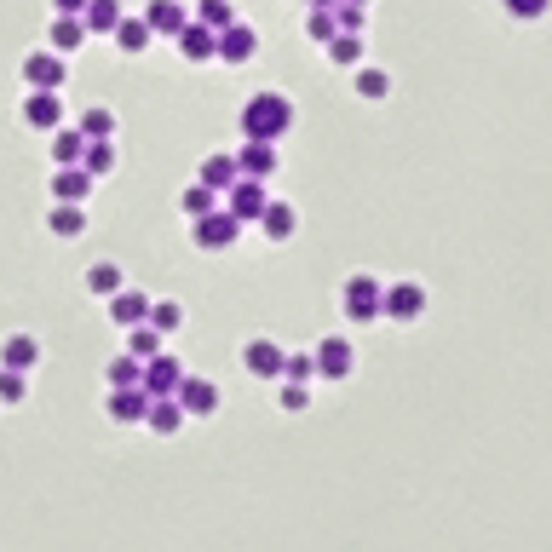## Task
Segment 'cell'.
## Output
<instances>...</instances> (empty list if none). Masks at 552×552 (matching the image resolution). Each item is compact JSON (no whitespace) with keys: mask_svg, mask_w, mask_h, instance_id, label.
Here are the masks:
<instances>
[{"mask_svg":"<svg viewBox=\"0 0 552 552\" xmlns=\"http://www.w3.org/2000/svg\"><path fill=\"white\" fill-rule=\"evenodd\" d=\"M81 150H87V138L75 133V127H58V133H52V161H58V167H75Z\"/></svg>","mask_w":552,"mask_h":552,"instance_id":"cell-33","label":"cell"},{"mask_svg":"<svg viewBox=\"0 0 552 552\" xmlns=\"http://www.w3.org/2000/svg\"><path fill=\"white\" fill-rule=\"evenodd\" d=\"M144 328H156V334H173V328H184V305H179V299H156Z\"/></svg>","mask_w":552,"mask_h":552,"instance_id":"cell-34","label":"cell"},{"mask_svg":"<svg viewBox=\"0 0 552 552\" xmlns=\"http://www.w3.org/2000/svg\"><path fill=\"white\" fill-rule=\"evenodd\" d=\"M173 403H179L184 414H213L219 409V386H213L207 374H184V386L173 391Z\"/></svg>","mask_w":552,"mask_h":552,"instance_id":"cell-14","label":"cell"},{"mask_svg":"<svg viewBox=\"0 0 552 552\" xmlns=\"http://www.w3.org/2000/svg\"><path fill=\"white\" fill-rule=\"evenodd\" d=\"M87 294H98V299H115L121 288H127V276H121V265L115 259H98V265H87Z\"/></svg>","mask_w":552,"mask_h":552,"instance_id":"cell-21","label":"cell"},{"mask_svg":"<svg viewBox=\"0 0 552 552\" xmlns=\"http://www.w3.org/2000/svg\"><path fill=\"white\" fill-rule=\"evenodd\" d=\"M35 363H41V340H35V334H6V340H0V368L29 374Z\"/></svg>","mask_w":552,"mask_h":552,"instance_id":"cell-17","label":"cell"},{"mask_svg":"<svg viewBox=\"0 0 552 552\" xmlns=\"http://www.w3.org/2000/svg\"><path fill=\"white\" fill-rule=\"evenodd\" d=\"M190 23H202L207 35H225L230 23H242V12H236L230 0H202V6H196V18H190Z\"/></svg>","mask_w":552,"mask_h":552,"instance_id":"cell-24","label":"cell"},{"mask_svg":"<svg viewBox=\"0 0 552 552\" xmlns=\"http://www.w3.org/2000/svg\"><path fill=\"white\" fill-rule=\"evenodd\" d=\"M420 311H426V288H420L414 276H397V282H386L380 317H391V322H414Z\"/></svg>","mask_w":552,"mask_h":552,"instance_id":"cell-6","label":"cell"},{"mask_svg":"<svg viewBox=\"0 0 552 552\" xmlns=\"http://www.w3.org/2000/svg\"><path fill=\"white\" fill-rule=\"evenodd\" d=\"M179 52L190 64H213V35H207L202 23H184L179 29Z\"/></svg>","mask_w":552,"mask_h":552,"instance_id":"cell-26","label":"cell"},{"mask_svg":"<svg viewBox=\"0 0 552 552\" xmlns=\"http://www.w3.org/2000/svg\"><path fill=\"white\" fill-rule=\"evenodd\" d=\"M282 380H294V386H311V380H317V368H311V351H288V363H282Z\"/></svg>","mask_w":552,"mask_h":552,"instance_id":"cell-39","label":"cell"},{"mask_svg":"<svg viewBox=\"0 0 552 552\" xmlns=\"http://www.w3.org/2000/svg\"><path fill=\"white\" fill-rule=\"evenodd\" d=\"M23 81H29V92H58L64 87V58L46 52V46H35V52L23 58Z\"/></svg>","mask_w":552,"mask_h":552,"instance_id":"cell-10","label":"cell"},{"mask_svg":"<svg viewBox=\"0 0 552 552\" xmlns=\"http://www.w3.org/2000/svg\"><path fill=\"white\" fill-rule=\"evenodd\" d=\"M184 374H190V368H184L173 351H161V357H150V363H144V374H138V391H144L150 403H156V397H173V391L184 386Z\"/></svg>","mask_w":552,"mask_h":552,"instance_id":"cell-5","label":"cell"},{"mask_svg":"<svg viewBox=\"0 0 552 552\" xmlns=\"http://www.w3.org/2000/svg\"><path fill=\"white\" fill-rule=\"evenodd\" d=\"M213 207H219V196H213V190H202V184H184V190H179V213L190 219V225H196V219H207Z\"/></svg>","mask_w":552,"mask_h":552,"instance_id":"cell-29","label":"cell"},{"mask_svg":"<svg viewBox=\"0 0 552 552\" xmlns=\"http://www.w3.org/2000/svg\"><path fill=\"white\" fill-rule=\"evenodd\" d=\"M121 12H127V6H115V0H87V6H81V29H87V35H115Z\"/></svg>","mask_w":552,"mask_h":552,"instance_id":"cell-22","label":"cell"},{"mask_svg":"<svg viewBox=\"0 0 552 552\" xmlns=\"http://www.w3.org/2000/svg\"><path fill=\"white\" fill-rule=\"evenodd\" d=\"M115 46H121V52H144V46H150V23L133 18V12H121V23H115Z\"/></svg>","mask_w":552,"mask_h":552,"instance_id":"cell-28","label":"cell"},{"mask_svg":"<svg viewBox=\"0 0 552 552\" xmlns=\"http://www.w3.org/2000/svg\"><path fill=\"white\" fill-rule=\"evenodd\" d=\"M265 202H271V184H253V179H236L225 190V213L230 219H236V225H253V219H259V213H265Z\"/></svg>","mask_w":552,"mask_h":552,"instance_id":"cell-7","label":"cell"},{"mask_svg":"<svg viewBox=\"0 0 552 552\" xmlns=\"http://www.w3.org/2000/svg\"><path fill=\"white\" fill-rule=\"evenodd\" d=\"M92 179L81 167H52V207H87Z\"/></svg>","mask_w":552,"mask_h":552,"instance_id":"cell-13","label":"cell"},{"mask_svg":"<svg viewBox=\"0 0 552 552\" xmlns=\"http://www.w3.org/2000/svg\"><path fill=\"white\" fill-rule=\"evenodd\" d=\"M311 368H317V380H345L357 368V345L345 334H322L317 351H311Z\"/></svg>","mask_w":552,"mask_h":552,"instance_id":"cell-3","label":"cell"},{"mask_svg":"<svg viewBox=\"0 0 552 552\" xmlns=\"http://www.w3.org/2000/svg\"><path fill=\"white\" fill-rule=\"evenodd\" d=\"M294 98L282 87H259V92H248V104H242V138H253V144H276V138L294 127Z\"/></svg>","mask_w":552,"mask_h":552,"instance_id":"cell-1","label":"cell"},{"mask_svg":"<svg viewBox=\"0 0 552 552\" xmlns=\"http://www.w3.org/2000/svg\"><path fill=\"white\" fill-rule=\"evenodd\" d=\"M236 179H242V173H236V156H230V150H213V156H202V173H196V184H202V190L225 196Z\"/></svg>","mask_w":552,"mask_h":552,"instance_id":"cell-16","label":"cell"},{"mask_svg":"<svg viewBox=\"0 0 552 552\" xmlns=\"http://www.w3.org/2000/svg\"><path fill=\"white\" fill-rule=\"evenodd\" d=\"M104 409H110V420H121V426H133V420H144V414H150V397H144V391H110V403H104Z\"/></svg>","mask_w":552,"mask_h":552,"instance_id":"cell-23","label":"cell"},{"mask_svg":"<svg viewBox=\"0 0 552 552\" xmlns=\"http://www.w3.org/2000/svg\"><path fill=\"white\" fill-rule=\"evenodd\" d=\"M138 374H144V363H133V357L121 351V357L110 363V391H133V386H138Z\"/></svg>","mask_w":552,"mask_h":552,"instance_id":"cell-38","label":"cell"},{"mask_svg":"<svg viewBox=\"0 0 552 552\" xmlns=\"http://www.w3.org/2000/svg\"><path fill=\"white\" fill-rule=\"evenodd\" d=\"M144 426H150L156 437H173L184 426V409L173 403V397H156V403H150V414H144Z\"/></svg>","mask_w":552,"mask_h":552,"instance_id":"cell-25","label":"cell"},{"mask_svg":"<svg viewBox=\"0 0 552 552\" xmlns=\"http://www.w3.org/2000/svg\"><path fill=\"white\" fill-rule=\"evenodd\" d=\"M236 236H242V225H236V219H230L225 207H213V213H207V219H196V225H190V242H196V248H202V253L236 248Z\"/></svg>","mask_w":552,"mask_h":552,"instance_id":"cell-8","label":"cell"},{"mask_svg":"<svg viewBox=\"0 0 552 552\" xmlns=\"http://www.w3.org/2000/svg\"><path fill=\"white\" fill-rule=\"evenodd\" d=\"M276 403H282V409H305V403H311V386H294V380H276Z\"/></svg>","mask_w":552,"mask_h":552,"instance_id":"cell-42","label":"cell"},{"mask_svg":"<svg viewBox=\"0 0 552 552\" xmlns=\"http://www.w3.org/2000/svg\"><path fill=\"white\" fill-rule=\"evenodd\" d=\"M81 41H87L81 18H52V46H46V52H58V58H64V52H75Z\"/></svg>","mask_w":552,"mask_h":552,"instance_id":"cell-31","label":"cell"},{"mask_svg":"<svg viewBox=\"0 0 552 552\" xmlns=\"http://www.w3.org/2000/svg\"><path fill=\"white\" fill-rule=\"evenodd\" d=\"M75 133L87 138H115V110H104V104H87V115H81V127H75Z\"/></svg>","mask_w":552,"mask_h":552,"instance_id":"cell-32","label":"cell"},{"mask_svg":"<svg viewBox=\"0 0 552 552\" xmlns=\"http://www.w3.org/2000/svg\"><path fill=\"white\" fill-rule=\"evenodd\" d=\"M23 121L35 127V133H58L64 127V98L58 92H23Z\"/></svg>","mask_w":552,"mask_h":552,"instance_id":"cell-11","label":"cell"},{"mask_svg":"<svg viewBox=\"0 0 552 552\" xmlns=\"http://www.w3.org/2000/svg\"><path fill=\"white\" fill-rule=\"evenodd\" d=\"M357 92L374 104V98H386V92H391V75L380 64H363V69H357Z\"/></svg>","mask_w":552,"mask_h":552,"instance_id":"cell-36","label":"cell"},{"mask_svg":"<svg viewBox=\"0 0 552 552\" xmlns=\"http://www.w3.org/2000/svg\"><path fill=\"white\" fill-rule=\"evenodd\" d=\"M282 363H288V351H282L271 334H259V340L242 345V368H248L253 380H282Z\"/></svg>","mask_w":552,"mask_h":552,"instance_id":"cell-9","label":"cell"},{"mask_svg":"<svg viewBox=\"0 0 552 552\" xmlns=\"http://www.w3.org/2000/svg\"><path fill=\"white\" fill-rule=\"evenodd\" d=\"M328 58H334L340 69H363V64H368L363 35H334V41H328Z\"/></svg>","mask_w":552,"mask_h":552,"instance_id":"cell-27","label":"cell"},{"mask_svg":"<svg viewBox=\"0 0 552 552\" xmlns=\"http://www.w3.org/2000/svg\"><path fill=\"white\" fill-rule=\"evenodd\" d=\"M380 299H386V282H380V276H368V271L345 276V288H340L345 322H374V317H380Z\"/></svg>","mask_w":552,"mask_h":552,"instance_id":"cell-2","label":"cell"},{"mask_svg":"<svg viewBox=\"0 0 552 552\" xmlns=\"http://www.w3.org/2000/svg\"><path fill=\"white\" fill-rule=\"evenodd\" d=\"M230 156H236V173L253 179V184H271L276 173H282V150H276V144H253V138H242Z\"/></svg>","mask_w":552,"mask_h":552,"instance_id":"cell-4","label":"cell"},{"mask_svg":"<svg viewBox=\"0 0 552 552\" xmlns=\"http://www.w3.org/2000/svg\"><path fill=\"white\" fill-rule=\"evenodd\" d=\"M363 23H368V6H334V29L340 35H363Z\"/></svg>","mask_w":552,"mask_h":552,"instance_id":"cell-40","label":"cell"},{"mask_svg":"<svg viewBox=\"0 0 552 552\" xmlns=\"http://www.w3.org/2000/svg\"><path fill=\"white\" fill-rule=\"evenodd\" d=\"M46 230H52V236H81V230H87V207H52V213H46Z\"/></svg>","mask_w":552,"mask_h":552,"instance_id":"cell-30","label":"cell"},{"mask_svg":"<svg viewBox=\"0 0 552 552\" xmlns=\"http://www.w3.org/2000/svg\"><path fill=\"white\" fill-rule=\"evenodd\" d=\"M144 23H150V35H173V41H179V29L190 23V12H184L179 0H150V6H144Z\"/></svg>","mask_w":552,"mask_h":552,"instance_id":"cell-19","label":"cell"},{"mask_svg":"<svg viewBox=\"0 0 552 552\" xmlns=\"http://www.w3.org/2000/svg\"><path fill=\"white\" fill-rule=\"evenodd\" d=\"M253 52H259V29L253 23H230L225 35H213V58H225V64H248Z\"/></svg>","mask_w":552,"mask_h":552,"instance_id":"cell-12","label":"cell"},{"mask_svg":"<svg viewBox=\"0 0 552 552\" xmlns=\"http://www.w3.org/2000/svg\"><path fill=\"white\" fill-rule=\"evenodd\" d=\"M253 225L265 230L271 242H288V236L299 230V213H294V202H282V196H271V202H265V213H259Z\"/></svg>","mask_w":552,"mask_h":552,"instance_id":"cell-18","label":"cell"},{"mask_svg":"<svg viewBox=\"0 0 552 552\" xmlns=\"http://www.w3.org/2000/svg\"><path fill=\"white\" fill-rule=\"evenodd\" d=\"M305 29H311V41H334V35H340V29H334V6H311V12H305Z\"/></svg>","mask_w":552,"mask_h":552,"instance_id":"cell-37","label":"cell"},{"mask_svg":"<svg viewBox=\"0 0 552 552\" xmlns=\"http://www.w3.org/2000/svg\"><path fill=\"white\" fill-rule=\"evenodd\" d=\"M127 357H133V363L161 357V334H156V328H127Z\"/></svg>","mask_w":552,"mask_h":552,"instance_id":"cell-35","label":"cell"},{"mask_svg":"<svg viewBox=\"0 0 552 552\" xmlns=\"http://www.w3.org/2000/svg\"><path fill=\"white\" fill-rule=\"evenodd\" d=\"M150 305H156V299L144 294V288H133V282H127V288L110 299V317L121 322V328H144V322H150Z\"/></svg>","mask_w":552,"mask_h":552,"instance_id":"cell-15","label":"cell"},{"mask_svg":"<svg viewBox=\"0 0 552 552\" xmlns=\"http://www.w3.org/2000/svg\"><path fill=\"white\" fill-rule=\"evenodd\" d=\"M23 397H29V374L0 368V403H23Z\"/></svg>","mask_w":552,"mask_h":552,"instance_id":"cell-41","label":"cell"},{"mask_svg":"<svg viewBox=\"0 0 552 552\" xmlns=\"http://www.w3.org/2000/svg\"><path fill=\"white\" fill-rule=\"evenodd\" d=\"M115 161H121V150H115V138H92L87 150H81V161H75V167H81V173H87V179L98 184L104 173H115Z\"/></svg>","mask_w":552,"mask_h":552,"instance_id":"cell-20","label":"cell"}]
</instances>
